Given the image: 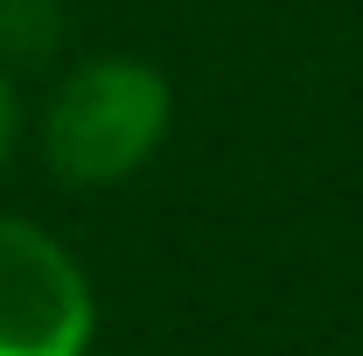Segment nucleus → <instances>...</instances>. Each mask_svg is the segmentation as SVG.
Returning a JSON list of instances; mask_svg holds the SVG:
<instances>
[{
    "label": "nucleus",
    "mask_w": 363,
    "mask_h": 356,
    "mask_svg": "<svg viewBox=\"0 0 363 356\" xmlns=\"http://www.w3.org/2000/svg\"><path fill=\"white\" fill-rule=\"evenodd\" d=\"M168 126H175L168 70L105 49L70 63L43 98V161L70 189H119L168 147Z\"/></svg>",
    "instance_id": "nucleus-1"
},
{
    "label": "nucleus",
    "mask_w": 363,
    "mask_h": 356,
    "mask_svg": "<svg viewBox=\"0 0 363 356\" xmlns=\"http://www.w3.org/2000/svg\"><path fill=\"white\" fill-rule=\"evenodd\" d=\"M98 294L77 252L35 217L0 210V356H91Z\"/></svg>",
    "instance_id": "nucleus-2"
},
{
    "label": "nucleus",
    "mask_w": 363,
    "mask_h": 356,
    "mask_svg": "<svg viewBox=\"0 0 363 356\" xmlns=\"http://www.w3.org/2000/svg\"><path fill=\"white\" fill-rule=\"evenodd\" d=\"M56 49V7L49 0H0V63Z\"/></svg>",
    "instance_id": "nucleus-3"
},
{
    "label": "nucleus",
    "mask_w": 363,
    "mask_h": 356,
    "mask_svg": "<svg viewBox=\"0 0 363 356\" xmlns=\"http://www.w3.org/2000/svg\"><path fill=\"white\" fill-rule=\"evenodd\" d=\"M21 133H28V105H21V84H14V70L0 63V175L14 168V154H21Z\"/></svg>",
    "instance_id": "nucleus-4"
}]
</instances>
